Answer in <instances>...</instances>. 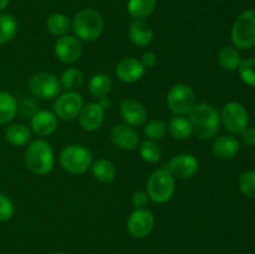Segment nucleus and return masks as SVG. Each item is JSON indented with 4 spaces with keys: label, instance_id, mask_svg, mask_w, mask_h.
<instances>
[{
    "label": "nucleus",
    "instance_id": "1",
    "mask_svg": "<svg viewBox=\"0 0 255 254\" xmlns=\"http://www.w3.org/2000/svg\"><path fill=\"white\" fill-rule=\"evenodd\" d=\"M192 124L193 134L202 141H208L216 137L221 127V114L211 104L199 102L187 115Z\"/></svg>",
    "mask_w": 255,
    "mask_h": 254
},
{
    "label": "nucleus",
    "instance_id": "2",
    "mask_svg": "<svg viewBox=\"0 0 255 254\" xmlns=\"http://www.w3.org/2000/svg\"><path fill=\"white\" fill-rule=\"evenodd\" d=\"M24 162L31 173L36 176H46L55 167L54 148L46 139H34L25 149Z\"/></svg>",
    "mask_w": 255,
    "mask_h": 254
},
{
    "label": "nucleus",
    "instance_id": "3",
    "mask_svg": "<svg viewBox=\"0 0 255 254\" xmlns=\"http://www.w3.org/2000/svg\"><path fill=\"white\" fill-rule=\"evenodd\" d=\"M105 21L102 15L95 9L80 10L71 21L75 36L81 41H95L104 32Z\"/></svg>",
    "mask_w": 255,
    "mask_h": 254
},
{
    "label": "nucleus",
    "instance_id": "4",
    "mask_svg": "<svg viewBox=\"0 0 255 254\" xmlns=\"http://www.w3.org/2000/svg\"><path fill=\"white\" fill-rule=\"evenodd\" d=\"M147 194L149 201L157 204H164L172 199L176 192V181L171 172L164 167L151 173L147 179Z\"/></svg>",
    "mask_w": 255,
    "mask_h": 254
},
{
    "label": "nucleus",
    "instance_id": "5",
    "mask_svg": "<svg viewBox=\"0 0 255 254\" xmlns=\"http://www.w3.org/2000/svg\"><path fill=\"white\" fill-rule=\"evenodd\" d=\"M92 152L84 144H69L59 154V163L62 169L71 174H82L92 166Z\"/></svg>",
    "mask_w": 255,
    "mask_h": 254
},
{
    "label": "nucleus",
    "instance_id": "6",
    "mask_svg": "<svg viewBox=\"0 0 255 254\" xmlns=\"http://www.w3.org/2000/svg\"><path fill=\"white\" fill-rule=\"evenodd\" d=\"M233 46L241 50H249L255 46V9L242 12L234 21L231 31Z\"/></svg>",
    "mask_w": 255,
    "mask_h": 254
},
{
    "label": "nucleus",
    "instance_id": "7",
    "mask_svg": "<svg viewBox=\"0 0 255 254\" xmlns=\"http://www.w3.org/2000/svg\"><path fill=\"white\" fill-rule=\"evenodd\" d=\"M166 101L172 114L186 116L197 104L196 92L189 85L177 84L169 89Z\"/></svg>",
    "mask_w": 255,
    "mask_h": 254
},
{
    "label": "nucleus",
    "instance_id": "8",
    "mask_svg": "<svg viewBox=\"0 0 255 254\" xmlns=\"http://www.w3.org/2000/svg\"><path fill=\"white\" fill-rule=\"evenodd\" d=\"M61 89L60 80L51 72H37L29 81L30 92L36 99H55L60 95Z\"/></svg>",
    "mask_w": 255,
    "mask_h": 254
},
{
    "label": "nucleus",
    "instance_id": "9",
    "mask_svg": "<svg viewBox=\"0 0 255 254\" xmlns=\"http://www.w3.org/2000/svg\"><path fill=\"white\" fill-rule=\"evenodd\" d=\"M221 122L232 134H242L249 125V114L239 102H228L221 111Z\"/></svg>",
    "mask_w": 255,
    "mask_h": 254
},
{
    "label": "nucleus",
    "instance_id": "10",
    "mask_svg": "<svg viewBox=\"0 0 255 254\" xmlns=\"http://www.w3.org/2000/svg\"><path fill=\"white\" fill-rule=\"evenodd\" d=\"M84 105V97L81 94L77 91H66L55 99L54 114L57 119L72 121L79 117Z\"/></svg>",
    "mask_w": 255,
    "mask_h": 254
},
{
    "label": "nucleus",
    "instance_id": "11",
    "mask_svg": "<svg viewBox=\"0 0 255 254\" xmlns=\"http://www.w3.org/2000/svg\"><path fill=\"white\" fill-rule=\"evenodd\" d=\"M54 55L62 64L71 65L79 61L82 55V42L72 35L57 37L54 45Z\"/></svg>",
    "mask_w": 255,
    "mask_h": 254
},
{
    "label": "nucleus",
    "instance_id": "12",
    "mask_svg": "<svg viewBox=\"0 0 255 254\" xmlns=\"http://www.w3.org/2000/svg\"><path fill=\"white\" fill-rule=\"evenodd\" d=\"M154 227V216L149 209H134L127 219V231L133 238H146Z\"/></svg>",
    "mask_w": 255,
    "mask_h": 254
},
{
    "label": "nucleus",
    "instance_id": "13",
    "mask_svg": "<svg viewBox=\"0 0 255 254\" xmlns=\"http://www.w3.org/2000/svg\"><path fill=\"white\" fill-rule=\"evenodd\" d=\"M173 177L181 179H189L198 173L199 162L196 156L191 153H179L172 157L166 167Z\"/></svg>",
    "mask_w": 255,
    "mask_h": 254
},
{
    "label": "nucleus",
    "instance_id": "14",
    "mask_svg": "<svg viewBox=\"0 0 255 254\" xmlns=\"http://www.w3.org/2000/svg\"><path fill=\"white\" fill-rule=\"evenodd\" d=\"M120 116L131 127H142L146 125L148 112L142 102L134 99H125L120 104Z\"/></svg>",
    "mask_w": 255,
    "mask_h": 254
},
{
    "label": "nucleus",
    "instance_id": "15",
    "mask_svg": "<svg viewBox=\"0 0 255 254\" xmlns=\"http://www.w3.org/2000/svg\"><path fill=\"white\" fill-rule=\"evenodd\" d=\"M110 139L117 148L122 151L131 152L137 149V147L139 146L138 132L134 129V127L126 124L116 125L112 127L110 132Z\"/></svg>",
    "mask_w": 255,
    "mask_h": 254
},
{
    "label": "nucleus",
    "instance_id": "16",
    "mask_svg": "<svg viewBox=\"0 0 255 254\" xmlns=\"http://www.w3.org/2000/svg\"><path fill=\"white\" fill-rule=\"evenodd\" d=\"M30 120H31L30 122L31 131L39 137L51 136L57 129L59 119L54 114V111H50V110H37Z\"/></svg>",
    "mask_w": 255,
    "mask_h": 254
},
{
    "label": "nucleus",
    "instance_id": "17",
    "mask_svg": "<svg viewBox=\"0 0 255 254\" xmlns=\"http://www.w3.org/2000/svg\"><path fill=\"white\" fill-rule=\"evenodd\" d=\"M77 119L82 129L87 132L97 131L104 124L105 110L97 102H89L84 105Z\"/></svg>",
    "mask_w": 255,
    "mask_h": 254
},
{
    "label": "nucleus",
    "instance_id": "18",
    "mask_svg": "<svg viewBox=\"0 0 255 254\" xmlns=\"http://www.w3.org/2000/svg\"><path fill=\"white\" fill-rule=\"evenodd\" d=\"M146 69L142 65L141 60L134 57H125L117 64L116 76L120 81L125 84H133L143 77Z\"/></svg>",
    "mask_w": 255,
    "mask_h": 254
},
{
    "label": "nucleus",
    "instance_id": "19",
    "mask_svg": "<svg viewBox=\"0 0 255 254\" xmlns=\"http://www.w3.org/2000/svg\"><path fill=\"white\" fill-rule=\"evenodd\" d=\"M241 142L234 134H222L214 138L212 151L219 159H232L239 153Z\"/></svg>",
    "mask_w": 255,
    "mask_h": 254
},
{
    "label": "nucleus",
    "instance_id": "20",
    "mask_svg": "<svg viewBox=\"0 0 255 254\" xmlns=\"http://www.w3.org/2000/svg\"><path fill=\"white\" fill-rule=\"evenodd\" d=\"M129 40L133 45L139 47L148 46L153 41L154 32L151 25L144 20H134L128 27Z\"/></svg>",
    "mask_w": 255,
    "mask_h": 254
},
{
    "label": "nucleus",
    "instance_id": "21",
    "mask_svg": "<svg viewBox=\"0 0 255 254\" xmlns=\"http://www.w3.org/2000/svg\"><path fill=\"white\" fill-rule=\"evenodd\" d=\"M5 138L11 146L22 147L29 144L32 141V131L30 127L22 124L10 125L5 129Z\"/></svg>",
    "mask_w": 255,
    "mask_h": 254
},
{
    "label": "nucleus",
    "instance_id": "22",
    "mask_svg": "<svg viewBox=\"0 0 255 254\" xmlns=\"http://www.w3.org/2000/svg\"><path fill=\"white\" fill-rule=\"evenodd\" d=\"M167 126H168V133L171 134L172 138L177 139V141L188 139L193 134V128H192L191 121L186 116L173 115V117H171Z\"/></svg>",
    "mask_w": 255,
    "mask_h": 254
},
{
    "label": "nucleus",
    "instance_id": "23",
    "mask_svg": "<svg viewBox=\"0 0 255 254\" xmlns=\"http://www.w3.org/2000/svg\"><path fill=\"white\" fill-rule=\"evenodd\" d=\"M217 61L219 66L226 71H236L239 69L243 60L241 52L234 46H223L217 54Z\"/></svg>",
    "mask_w": 255,
    "mask_h": 254
},
{
    "label": "nucleus",
    "instance_id": "24",
    "mask_svg": "<svg viewBox=\"0 0 255 254\" xmlns=\"http://www.w3.org/2000/svg\"><path fill=\"white\" fill-rule=\"evenodd\" d=\"M91 169L95 178L101 183H110L116 178V166L107 158H97L92 162Z\"/></svg>",
    "mask_w": 255,
    "mask_h": 254
},
{
    "label": "nucleus",
    "instance_id": "25",
    "mask_svg": "<svg viewBox=\"0 0 255 254\" xmlns=\"http://www.w3.org/2000/svg\"><path fill=\"white\" fill-rule=\"evenodd\" d=\"M87 87H89L90 95L99 100L101 97L109 96L112 90V80L109 75L99 72L90 79Z\"/></svg>",
    "mask_w": 255,
    "mask_h": 254
},
{
    "label": "nucleus",
    "instance_id": "26",
    "mask_svg": "<svg viewBox=\"0 0 255 254\" xmlns=\"http://www.w3.org/2000/svg\"><path fill=\"white\" fill-rule=\"evenodd\" d=\"M17 115V100L6 91H0V125L11 122Z\"/></svg>",
    "mask_w": 255,
    "mask_h": 254
},
{
    "label": "nucleus",
    "instance_id": "27",
    "mask_svg": "<svg viewBox=\"0 0 255 254\" xmlns=\"http://www.w3.org/2000/svg\"><path fill=\"white\" fill-rule=\"evenodd\" d=\"M157 0H128L127 11L134 20H143L154 11Z\"/></svg>",
    "mask_w": 255,
    "mask_h": 254
},
{
    "label": "nucleus",
    "instance_id": "28",
    "mask_svg": "<svg viewBox=\"0 0 255 254\" xmlns=\"http://www.w3.org/2000/svg\"><path fill=\"white\" fill-rule=\"evenodd\" d=\"M46 27L50 34L60 37L67 35V32L71 30V21L62 12H54L47 17Z\"/></svg>",
    "mask_w": 255,
    "mask_h": 254
},
{
    "label": "nucleus",
    "instance_id": "29",
    "mask_svg": "<svg viewBox=\"0 0 255 254\" xmlns=\"http://www.w3.org/2000/svg\"><path fill=\"white\" fill-rule=\"evenodd\" d=\"M60 84L66 91H77L84 84V74L77 67H67L60 76Z\"/></svg>",
    "mask_w": 255,
    "mask_h": 254
},
{
    "label": "nucleus",
    "instance_id": "30",
    "mask_svg": "<svg viewBox=\"0 0 255 254\" xmlns=\"http://www.w3.org/2000/svg\"><path fill=\"white\" fill-rule=\"evenodd\" d=\"M17 32V21L10 14H0V45L11 41Z\"/></svg>",
    "mask_w": 255,
    "mask_h": 254
},
{
    "label": "nucleus",
    "instance_id": "31",
    "mask_svg": "<svg viewBox=\"0 0 255 254\" xmlns=\"http://www.w3.org/2000/svg\"><path fill=\"white\" fill-rule=\"evenodd\" d=\"M138 147L139 156L147 163H157L162 158V148L156 141L146 139Z\"/></svg>",
    "mask_w": 255,
    "mask_h": 254
},
{
    "label": "nucleus",
    "instance_id": "32",
    "mask_svg": "<svg viewBox=\"0 0 255 254\" xmlns=\"http://www.w3.org/2000/svg\"><path fill=\"white\" fill-rule=\"evenodd\" d=\"M143 132L147 139L157 142L166 137V134L168 133V126L162 120H151V121L146 122V125L143 126Z\"/></svg>",
    "mask_w": 255,
    "mask_h": 254
},
{
    "label": "nucleus",
    "instance_id": "33",
    "mask_svg": "<svg viewBox=\"0 0 255 254\" xmlns=\"http://www.w3.org/2000/svg\"><path fill=\"white\" fill-rule=\"evenodd\" d=\"M238 186L242 193L248 198L255 199V171H246L238 179Z\"/></svg>",
    "mask_w": 255,
    "mask_h": 254
},
{
    "label": "nucleus",
    "instance_id": "34",
    "mask_svg": "<svg viewBox=\"0 0 255 254\" xmlns=\"http://www.w3.org/2000/svg\"><path fill=\"white\" fill-rule=\"evenodd\" d=\"M238 71L241 80L244 84L251 87H255V57L244 60L239 66Z\"/></svg>",
    "mask_w": 255,
    "mask_h": 254
},
{
    "label": "nucleus",
    "instance_id": "35",
    "mask_svg": "<svg viewBox=\"0 0 255 254\" xmlns=\"http://www.w3.org/2000/svg\"><path fill=\"white\" fill-rule=\"evenodd\" d=\"M37 104L32 100V97L24 96L20 101H17V114L21 115L24 119H31L32 115L37 111Z\"/></svg>",
    "mask_w": 255,
    "mask_h": 254
},
{
    "label": "nucleus",
    "instance_id": "36",
    "mask_svg": "<svg viewBox=\"0 0 255 254\" xmlns=\"http://www.w3.org/2000/svg\"><path fill=\"white\" fill-rule=\"evenodd\" d=\"M15 207L11 199L4 193H0V222H6L12 218Z\"/></svg>",
    "mask_w": 255,
    "mask_h": 254
},
{
    "label": "nucleus",
    "instance_id": "37",
    "mask_svg": "<svg viewBox=\"0 0 255 254\" xmlns=\"http://www.w3.org/2000/svg\"><path fill=\"white\" fill-rule=\"evenodd\" d=\"M148 202H149V197L148 194H147V192L137 191L132 194V206L134 207V209L146 208Z\"/></svg>",
    "mask_w": 255,
    "mask_h": 254
},
{
    "label": "nucleus",
    "instance_id": "38",
    "mask_svg": "<svg viewBox=\"0 0 255 254\" xmlns=\"http://www.w3.org/2000/svg\"><path fill=\"white\" fill-rule=\"evenodd\" d=\"M242 139L247 146H255V127H247L242 132Z\"/></svg>",
    "mask_w": 255,
    "mask_h": 254
},
{
    "label": "nucleus",
    "instance_id": "39",
    "mask_svg": "<svg viewBox=\"0 0 255 254\" xmlns=\"http://www.w3.org/2000/svg\"><path fill=\"white\" fill-rule=\"evenodd\" d=\"M142 65L144 66V69H149V67H153L157 64V55L152 51H147L142 55L141 59Z\"/></svg>",
    "mask_w": 255,
    "mask_h": 254
},
{
    "label": "nucleus",
    "instance_id": "40",
    "mask_svg": "<svg viewBox=\"0 0 255 254\" xmlns=\"http://www.w3.org/2000/svg\"><path fill=\"white\" fill-rule=\"evenodd\" d=\"M97 104H99L100 106L105 110V111H106V110H109L110 107H111L112 102H111V99H110L109 96H106V97H101V99L97 100Z\"/></svg>",
    "mask_w": 255,
    "mask_h": 254
},
{
    "label": "nucleus",
    "instance_id": "41",
    "mask_svg": "<svg viewBox=\"0 0 255 254\" xmlns=\"http://www.w3.org/2000/svg\"><path fill=\"white\" fill-rule=\"evenodd\" d=\"M9 1L10 0H0V11L6 9L7 5H9Z\"/></svg>",
    "mask_w": 255,
    "mask_h": 254
},
{
    "label": "nucleus",
    "instance_id": "42",
    "mask_svg": "<svg viewBox=\"0 0 255 254\" xmlns=\"http://www.w3.org/2000/svg\"><path fill=\"white\" fill-rule=\"evenodd\" d=\"M54 254H67V253H62V252H57V253H54Z\"/></svg>",
    "mask_w": 255,
    "mask_h": 254
}]
</instances>
